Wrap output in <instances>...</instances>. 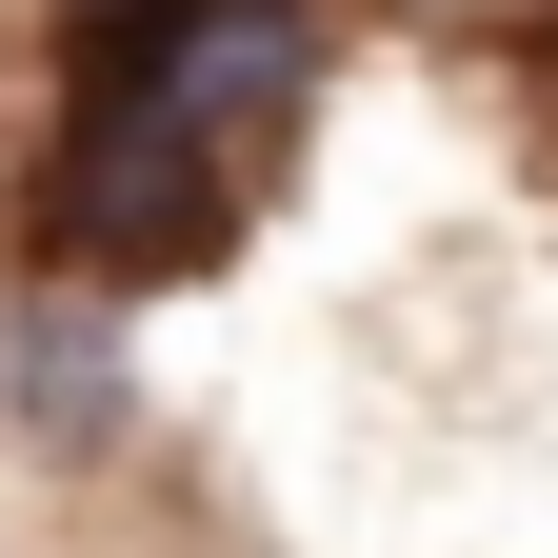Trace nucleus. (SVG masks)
Listing matches in <instances>:
<instances>
[{
    "instance_id": "f257e3e1",
    "label": "nucleus",
    "mask_w": 558,
    "mask_h": 558,
    "mask_svg": "<svg viewBox=\"0 0 558 558\" xmlns=\"http://www.w3.org/2000/svg\"><path fill=\"white\" fill-rule=\"evenodd\" d=\"M259 240V180L140 81H40V140L0 180V279H81V300H180Z\"/></svg>"
},
{
    "instance_id": "f03ea898",
    "label": "nucleus",
    "mask_w": 558,
    "mask_h": 558,
    "mask_svg": "<svg viewBox=\"0 0 558 558\" xmlns=\"http://www.w3.org/2000/svg\"><path fill=\"white\" fill-rule=\"evenodd\" d=\"M0 439H21L40 478H81L140 439V360H120V300H81V279H0Z\"/></svg>"
}]
</instances>
